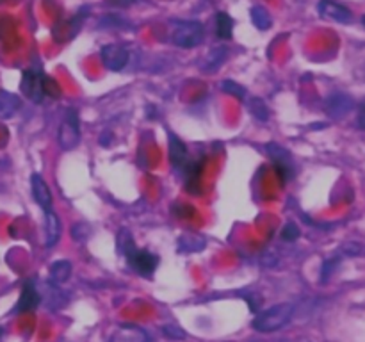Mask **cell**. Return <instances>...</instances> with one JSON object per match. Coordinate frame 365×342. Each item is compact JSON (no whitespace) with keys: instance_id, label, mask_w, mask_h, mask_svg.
<instances>
[{"instance_id":"1","label":"cell","mask_w":365,"mask_h":342,"mask_svg":"<svg viewBox=\"0 0 365 342\" xmlns=\"http://www.w3.org/2000/svg\"><path fill=\"white\" fill-rule=\"evenodd\" d=\"M292 314H294V305H292V303H278V305L260 312L259 316L253 319L252 326L255 328L257 331H262V333L277 331L291 321Z\"/></svg>"},{"instance_id":"2","label":"cell","mask_w":365,"mask_h":342,"mask_svg":"<svg viewBox=\"0 0 365 342\" xmlns=\"http://www.w3.org/2000/svg\"><path fill=\"white\" fill-rule=\"evenodd\" d=\"M205 38V28L198 20L177 21L171 32V41L180 48H195Z\"/></svg>"},{"instance_id":"3","label":"cell","mask_w":365,"mask_h":342,"mask_svg":"<svg viewBox=\"0 0 365 342\" xmlns=\"http://www.w3.org/2000/svg\"><path fill=\"white\" fill-rule=\"evenodd\" d=\"M266 152L267 155H269L271 162H273L274 170H277V175L278 178H280L282 184H285V182H289L291 178H294V160H292L291 152H289L287 148H284V146L278 145V142H267Z\"/></svg>"},{"instance_id":"4","label":"cell","mask_w":365,"mask_h":342,"mask_svg":"<svg viewBox=\"0 0 365 342\" xmlns=\"http://www.w3.org/2000/svg\"><path fill=\"white\" fill-rule=\"evenodd\" d=\"M57 141L63 150H73L81 142V121L75 109H68L64 113V120L57 132Z\"/></svg>"},{"instance_id":"5","label":"cell","mask_w":365,"mask_h":342,"mask_svg":"<svg viewBox=\"0 0 365 342\" xmlns=\"http://www.w3.org/2000/svg\"><path fill=\"white\" fill-rule=\"evenodd\" d=\"M46 82H48V77L43 75L41 71L25 70L21 75V93L31 102L41 103L46 96Z\"/></svg>"},{"instance_id":"6","label":"cell","mask_w":365,"mask_h":342,"mask_svg":"<svg viewBox=\"0 0 365 342\" xmlns=\"http://www.w3.org/2000/svg\"><path fill=\"white\" fill-rule=\"evenodd\" d=\"M127 262L135 273L143 274V276H152L153 271L159 266V256L148 249L135 248V252L130 256H127Z\"/></svg>"},{"instance_id":"7","label":"cell","mask_w":365,"mask_h":342,"mask_svg":"<svg viewBox=\"0 0 365 342\" xmlns=\"http://www.w3.org/2000/svg\"><path fill=\"white\" fill-rule=\"evenodd\" d=\"M100 57H102V63L107 70L110 71H121L128 64V59H130V53L125 46L120 45H106L100 52Z\"/></svg>"},{"instance_id":"8","label":"cell","mask_w":365,"mask_h":342,"mask_svg":"<svg viewBox=\"0 0 365 342\" xmlns=\"http://www.w3.org/2000/svg\"><path fill=\"white\" fill-rule=\"evenodd\" d=\"M317 11L323 18L328 20H334L337 24H351L353 21V13L349 7H346L344 4H339L337 0H321L317 4Z\"/></svg>"},{"instance_id":"9","label":"cell","mask_w":365,"mask_h":342,"mask_svg":"<svg viewBox=\"0 0 365 342\" xmlns=\"http://www.w3.org/2000/svg\"><path fill=\"white\" fill-rule=\"evenodd\" d=\"M203 167H205V157H203V159H189V162L180 170L185 182V189H187L191 195H200Z\"/></svg>"},{"instance_id":"10","label":"cell","mask_w":365,"mask_h":342,"mask_svg":"<svg viewBox=\"0 0 365 342\" xmlns=\"http://www.w3.org/2000/svg\"><path fill=\"white\" fill-rule=\"evenodd\" d=\"M353 107H355V102H353L351 96L346 95V93H334V95L328 96L327 102H324V109H327V113L330 114L331 118H335V120H341L346 114L351 113Z\"/></svg>"},{"instance_id":"11","label":"cell","mask_w":365,"mask_h":342,"mask_svg":"<svg viewBox=\"0 0 365 342\" xmlns=\"http://www.w3.org/2000/svg\"><path fill=\"white\" fill-rule=\"evenodd\" d=\"M168 153H170V162L175 170L180 171L189 162V148L178 135L168 134Z\"/></svg>"},{"instance_id":"12","label":"cell","mask_w":365,"mask_h":342,"mask_svg":"<svg viewBox=\"0 0 365 342\" xmlns=\"http://www.w3.org/2000/svg\"><path fill=\"white\" fill-rule=\"evenodd\" d=\"M31 189H32V196H34L36 203L41 207L43 212L53 209L52 191H50L48 184H46L45 178H43L39 173H34L31 177Z\"/></svg>"},{"instance_id":"13","label":"cell","mask_w":365,"mask_h":342,"mask_svg":"<svg viewBox=\"0 0 365 342\" xmlns=\"http://www.w3.org/2000/svg\"><path fill=\"white\" fill-rule=\"evenodd\" d=\"M39 299L41 298H39L38 289L32 285V281H27V284H24V289H21L20 299H18L16 306H14V314L31 312V310H34L39 305Z\"/></svg>"},{"instance_id":"14","label":"cell","mask_w":365,"mask_h":342,"mask_svg":"<svg viewBox=\"0 0 365 342\" xmlns=\"http://www.w3.org/2000/svg\"><path fill=\"white\" fill-rule=\"evenodd\" d=\"M109 342H148V335L143 328L134 326V324H127L121 326L110 335Z\"/></svg>"},{"instance_id":"15","label":"cell","mask_w":365,"mask_h":342,"mask_svg":"<svg viewBox=\"0 0 365 342\" xmlns=\"http://www.w3.org/2000/svg\"><path fill=\"white\" fill-rule=\"evenodd\" d=\"M45 224H46V248H53L61 237V221L57 214L52 210L45 212Z\"/></svg>"},{"instance_id":"16","label":"cell","mask_w":365,"mask_h":342,"mask_svg":"<svg viewBox=\"0 0 365 342\" xmlns=\"http://www.w3.org/2000/svg\"><path fill=\"white\" fill-rule=\"evenodd\" d=\"M205 248V239L196 234H184L178 237V252L184 253H196Z\"/></svg>"},{"instance_id":"17","label":"cell","mask_w":365,"mask_h":342,"mask_svg":"<svg viewBox=\"0 0 365 342\" xmlns=\"http://www.w3.org/2000/svg\"><path fill=\"white\" fill-rule=\"evenodd\" d=\"M227 53L228 52L225 46H216V48H212L209 53H207L203 63H200V66H202L203 71L217 70V68L225 63V59H227Z\"/></svg>"},{"instance_id":"18","label":"cell","mask_w":365,"mask_h":342,"mask_svg":"<svg viewBox=\"0 0 365 342\" xmlns=\"http://www.w3.org/2000/svg\"><path fill=\"white\" fill-rule=\"evenodd\" d=\"M20 109V98L13 93L0 91V118H13Z\"/></svg>"},{"instance_id":"19","label":"cell","mask_w":365,"mask_h":342,"mask_svg":"<svg viewBox=\"0 0 365 342\" xmlns=\"http://www.w3.org/2000/svg\"><path fill=\"white\" fill-rule=\"evenodd\" d=\"M216 34L220 39H232L234 36V20L228 13H217L216 14Z\"/></svg>"},{"instance_id":"20","label":"cell","mask_w":365,"mask_h":342,"mask_svg":"<svg viewBox=\"0 0 365 342\" xmlns=\"http://www.w3.org/2000/svg\"><path fill=\"white\" fill-rule=\"evenodd\" d=\"M71 276V262L68 260H57L50 266V280L53 284H64Z\"/></svg>"},{"instance_id":"21","label":"cell","mask_w":365,"mask_h":342,"mask_svg":"<svg viewBox=\"0 0 365 342\" xmlns=\"http://www.w3.org/2000/svg\"><path fill=\"white\" fill-rule=\"evenodd\" d=\"M116 242H118V252H120L125 259L130 256L132 253L135 252V248H138L134 242V237H132V234L127 230V228H121V230L118 232Z\"/></svg>"},{"instance_id":"22","label":"cell","mask_w":365,"mask_h":342,"mask_svg":"<svg viewBox=\"0 0 365 342\" xmlns=\"http://www.w3.org/2000/svg\"><path fill=\"white\" fill-rule=\"evenodd\" d=\"M248 109L252 113L253 118H257L259 121H267L271 118V110L267 107V103L264 102L259 96H253V98L248 100Z\"/></svg>"},{"instance_id":"23","label":"cell","mask_w":365,"mask_h":342,"mask_svg":"<svg viewBox=\"0 0 365 342\" xmlns=\"http://www.w3.org/2000/svg\"><path fill=\"white\" fill-rule=\"evenodd\" d=\"M250 14H252L253 25H255V27L259 28V31H266V28H269L271 24H273V21H271L269 13H267L266 7H262V6L252 7Z\"/></svg>"},{"instance_id":"24","label":"cell","mask_w":365,"mask_h":342,"mask_svg":"<svg viewBox=\"0 0 365 342\" xmlns=\"http://www.w3.org/2000/svg\"><path fill=\"white\" fill-rule=\"evenodd\" d=\"M221 89H223L225 93H228V95L235 96V98L242 100L246 96V89L242 88L241 84H237V82L234 81H223L221 82Z\"/></svg>"},{"instance_id":"25","label":"cell","mask_w":365,"mask_h":342,"mask_svg":"<svg viewBox=\"0 0 365 342\" xmlns=\"http://www.w3.org/2000/svg\"><path fill=\"white\" fill-rule=\"evenodd\" d=\"M299 235H302V230H299V227L294 221H289V223H285V227L282 228V239H284V241L292 242L296 241Z\"/></svg>"},{"instance_id":"26","label":"cell","mask_w":365,"mask_h":342,"mask_svg":"<svg viewBox=\"0 0 365 342\" xmlns=\"http://www.w3.org/2000/svg\"><path fill=\"white\" fill-rule=\"evenodd\" d=\"M341 262V256H334V259H327L323 262V267H321V281H328V278L334 274L335 267Z\"/></svg>"},{"instance_id":"27","label":"cell","mask_w":365,"mask_h":342,"mask_svg":"<svg viewBox=\"0 0 365 342\" xmlns=\"http://www.w3.org/2000/svg\"><path fill=\"white\" fill-rule=\"evenodd\" d=\"M163 333L166 335L168 338H173V341H182V338H185V335H187L178 324H164Z\"/></svg>"},{"instance_id":"28","label":"cell","mask_w":365,"mask_h":342,"mask_svg":"<svg viewBox=\"0 0 365 342\" xmlns=\"http://www.w3.org/2000/svg\"><path fill=\"white\" fill-rule=\"evenodd\" d=\"M89 234H91V228L86 223H77L71 228V237H73L75 241H86V239L89 237Z\"/></svg>"},{"instance_id":"29","label":"cell","mask_w":365,"mask_h":342,"mask_svg":"<svg viewBox=\"0 0 365 342\" xmlns=\"http://www.w3.org/2000/svg\"><path fill=\"white\" fill-rule=\"evenodd\" d=\"M362 252V248H360L359 242H346L344 246H342V253L348 256H355L359 255V253Z\"/></svg>"},{"instance_id":"30","label":"cell","mask_w":365,"mask_h":342,"mask_svg":"<svg viewBox=\"0 0 365 342\" xmlns=\"http://www.w3.org/2000/svg\"><path fill=\"white\" fill-rule=\"evenodd\" d=\"M356 125H359V128L365 130V102L360 105L359 114H356Z\"/></svg>"},{"instance_id":"31","label":"cell","mask_w":365,"mask_h":342,"mask_svg":"<svg viewBox=\"0 0 365 342\" xmlns=\"http://www.w3.org/2000/svg\"><path fill=\"white\" fill-rule=\"evenodd\" d=\"M362 24H364V27H365V14H364V18H362Z\"/></svg>"}]
</instances>
